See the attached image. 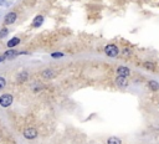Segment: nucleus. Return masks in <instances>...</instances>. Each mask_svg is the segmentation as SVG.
<instances>
[{"label":"nucleus","instance_id":"nucleus-10","mask_svg":"<svg viewBox=\"0 0 159 144\" xmlns=\"http://www.w3.org/2000/svg\"><path fill=\"white\" fill-rule=\"evenodd\" d=\"M148 87L152 89V91H158L159 89V83L157 81H149L148 82Z\"/></svg>","mask_w":159,"mask_h":144},{"label":"nucleus","instance_id":"nucleus-14","mask_svg":"<svg viewBox=\"0 0 159 144\" xmlns=\"http://www.w3.org/2000/svg\"><path fill=\"white\" fill-rule=\"evenodd\" d=\"M144 67L148 69V70H154L155 69V65L153 62H144Z\"/></svg>","mask_w":159,"mask_h":144},{"label":"nucleus","instance_id":"nucleus-9","mask_svg":"<svg viewBox=\"0 0 159 144\" xmlns=\"http://www.w3.org/2000/svg\"><path fill=\"white\" fill-rule=\"evenodd\" d=\"M19 44H20V39L19 37H12L11 40L8 42V47H14V46H16Z\"/></svg>","mask_w":159,"mask_h":144},{"label":"nucleus","instance_id":"nucleus-18","mask_svg":"<svg viewBox=\"0 0 159 144\" xmlns=\"http://www.w3.org/2000/svg\"><path fill=\"white\" fill-rule=\"evenodd\" d=\"M5 59H4V56H2V57H0V62H2V61H4Z\"/></svg>","mask_w":159,"mask_h":144},{"label":"nucleus","instance_id":"nucleus-15","mask_svg":"<svg viewBox=\"0 0 159 144\" xmlns=\"http://www.w3.org/2000/svg\"><path fill=\"white\" fill-rule=\"evenodd\" d=\"M6 35H8V29H2V30H0V39H3Z\"/></svg>","mask_w":159,"mask_h":144},{"label":"nucleus","instance_id":"nucleus-17","mask_svg":"<svg viewBox=\"0 0 159 144\" xmlns=\"http://www.w3.org/2000/svg\"><path fill=\"white\" fill-rule=\"evenodd\" d=\"M51 56H52V57H62L63 54H62V52H54V54H52Z\"/></svg>","mask_w":159,"mask_h":144},{"label":"nucleus","instance_id":"nucleus-12","mask_svg":"<svg viewBox=\"0 0 159 144\" xmlns=\"http://www.w3.org/2000/svg\"><path fill=\"white\" fill-rule=\"evenodd\" d=\"M107 144H122V142H121V139L117 138V137H111L107 140Z\"/></svg>","mask_w":159,"mask_h":144},{"label":"nucleus","instance_id":"nucleus-2","mask_svg":"<svg viewBox=\"0 0 159 144\" xmlns=\"http://www.w3.org/2000/svg\"><path fill=\"white\" fill-rule=\"evenodd\" d=\"M12 103V96L11 95H2L0 96V106L2 107H9L10 104Z\"/></svg>","mask_w":159,"mask_h":144},{"label":"nucleus","instance_id":"nucleus-13","mask_svg":"<svg viewBox=\"0 0 159 144\" xmlns=\"http://www.w3.org/2000/svg\"><path fill=\"white\" fill-rule=\"evenodd\" d=\"M26 78H28V73H26V72H21L19 75V77H18V80H19V82H22V81L26 80Z\"/></svg>","mask_w":159,"mask_h":144},{"label":"nucleus","instance_id":"nucleus-7","mask_svg":"<svg viewBox=\"0 0 159 144\" xmlns=\"http://www.w3.org/2000/svg\"><path fill=\"white\" fill-rule=\"evenodd\" d=\"M126 78H127V77L118 76V77L116 78V85L119 86V87H127V86H128V82H127Z\"/></svg>","mask_w":159,"mask_h":144},{"label":"nucleus","instance_id":"nucleus-8","mask_svg":"<svg viewBox=\"0 0 159 144\" xmlns=\"http://www.w3.org/2000/svg\"><path fill=\"white\" fill-rule=\"evenodd\" d=\"M44 22V18L41 15H37L35 19H34V22H32V26L34 28H39V26H41Z\"/></svg>","mask_w":159,"mask_h":144},{"label":"nucleus","instance_id":"nucleus-3","mask_svg":"<svg viewBox=\"0 0 159 144\" xmlns=\"http://www.w3.org/2000/svg\"><path fill=\"white\" fill-rule=\"evenodd\" d=\"M21 54H28V52H24V51H15V50H9V51H5L4 59H14V57H16L18 55H21Z\"/></svg>","mask_w":159,"mask_h":144},{"label":"nucleus","instance_id":"nucleus-6","mask_svg":"<svg viewBox=\"0 0 159 144\" xmlns=\"http://www.w3.org/2000/svg\"><path fill=\"white\" fill-rule=\"evenodd\" d=\"M117 73L118 76H123V77H128L130 75V70L128 67H124V66H119L117 69Z\"/></svg>","mask_w":159,"mask_h":144},{"label":"nucleus","instance_id":"nucleus-5","mask_svg":"<svg viewBox=\"0 0 159 144\" xmlns=\"http://www.w3.org/2000/svg\"><path fill=\"white\" fill-rule=\"evenodd\" d=\"M16 18H18V15L15 14V12H9V14H6V15H5L4 21H5V24L11 25V24H14V22H15Z\"/></svg>","mask_w":159,"mask_h":144},{"label":"nucleus","instance_id":"nucleus-4","mask_svg":"<svg viewBox=\"0 0 159 144\" xmlns=\"http://www.w3.org/2000/svg\"><path fill=\"white\" fill-rule=\"evenodd\" d=\"M24 137L28 138V139H34V138L37 137V130H36L35 128H28V129H25Z\"/></svg>","mask_w":159,"mask_h":144},{"label":"nucleus","instance_id":"nucleus-1","mask_svg":"<svg viewBox=\"0 0 159 144\" xmlns=\"http://www.w3.org/2000/svg\"><path fill=\"white\" fill-rule=\"evenodd\" d=\"M104 52H106V55L110 56V57H116V56L119 54V50H118V47H117L116 45H112V44H111V45L106 46Z\"/></svg>","mask_w":159,"mask_h":144},{"label":"nucleus","instance_id":"nucleus-11","mask_svg":"<svg viewBox=\"0 0 159 144\" xmlns=\"http://www.w3.org/2000/svg\"><path fill=\"white\" fill-rule=\"evenodd\" d=\"M42 76L45 78H52V77H55V72L52 71V70H45L42 72Z\"/></svg>","mask_w":159,"mask_h":144},{"label":"nucleus","instance_id":"nucleus-16","mask_svg":"<svg viewBox=\"0 0 159 144\" xmlns=\"http://www.w3.org/2000/svg\"><path fill=\"white\" fill-rule=\"evenodd\" d=\"M5 85H6V81L4 80L3 77H0V89H3L5 87Z\"/></svg>","mask_w":159,"mask_h":144}]
</instances>
